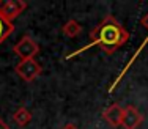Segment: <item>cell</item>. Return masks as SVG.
<instances>
[{
  "label": "cell",
  "mask_w": 148,
  "mask_h": 129,
  "mask_svg": "<svg viewBox=\"0 0 148 129\" xmlns=\"http://www.w3.org/2000/svg\"><path fill=\"white\" fill-rule=\"evenodd\" d=\"M145 117L140 110H137V107L134 106H126L125 107V113H123V121H121V128L125 129H137L140 124L143 123Z\"/></svg>",
  "instance_id": "obj_6"
},
{
  "label": "cell",
  "mask_w": 148,
  "mask_h": 129,
  "mask_svg": "<svg viewBox=\"0 0 148 129\" xmlns=\"http://www.w3.org/2000/svg\"><path fill=\"white\" fill-rule=\"evenodd\" d=\"M0 129H10V126L5 123V120H3V118H0Z\"/></svg>",
  "instance_id": "obj_11"
},
{
  "label": "cell",
  "mask_w": 148,
  "mask_h": 129,
  "mask_svg": "<svg viewBox=\"0 0 148 129\" xmlns=\"http://www.w3.org/2000/svg\"><path fill=\"white\" fill-rule=\"evenodd\" d=\"M13 121H14L17 126H21V128L27 126V124L32 121V112L27 109V107H24V106L17 107L16 112L13 113Z\"/></svg>",
  "instance_id": "obj_8"
},
{
  "label": "cell",
  "mask_w": 148,
  "mask_h": 129,
  "mask_svg": "<svg viewBox=\"0 0 148 129\" xmlns=\"http://www.w3.org/2000/svg\"><path fill=\"white\" fill-rule=\"evenodd\" d=\"M128 40H129V32L118 22L117 17L107 14L90 32V43L87 46L80 47L79 51H74L69 55H66V60H71V58L77 57V55H80L82 52L88 51L91 47H99L106 55H112L121 46H125V43H128Z\"/></svg>",
  "instance_id": "obj_1"
},
{
  "label": "cell",
  "mask_w": 148,
  "mask_h": 129,
  "mask_svg": "<svg viewBox=\"0 0 148 129\" xmlns=\"http://www.w3.org/2000/svg\"><path fill=\"white\" fill-rule=\"evenodd\" d=\"M13 52H14L21 60L35 58L40 54V44H38L30 35H25V36L21 38L14 46H13Z\"/></svg>",
  "instance_id": "obj_3"
},
{
  "label": "cell",
  "mask_w": 148,
  "mask_h": 129,
  "mask_svg": "<svg viewBox=\"0 0 148 129\" xmlns=\"http://www.w3.org/2000/svg\"><path fill=\"white\" fill-rule=\"evenodd\" d=\"M27 2L24 0H0V14L6 20L13 22L27 10Z\"/></svg>",
  "instance_id": "obj_5"
},
{
  "label": "cell",
  "mask_w": 148,
  "mask_h": 129,
  "mask_svg": "<svg viewBox=\"0 0 148 129\" xmlns=\"http://www.w3.org/2000/svg\"><path fill=\"white\" fill-rule=\"evenodd\" d=\"M123 113H125V109L118 102H114L103 110V118L110 128H120L123 121Z\"/></svg>",
  "instance_id": "obj_7"
},
{
  "label": "cell",
  "mask_w": 148,
  "mask_h": 129,
  "mask_svg": "<svg viewBox=\"0 0 148 129\" xmlns=\"http://www.w3.org/2000/svg\"><path fill=\"white\" fill-rule=\"evenodd\" d=\"M14 71L24 82L30 83V82H33L36 77L41 76V72H43V66L38 63L35 58H29V60H21L19 63H16Z\"/></svg>",
  "instance_id": "obj_2"
},
{
  "label": "cell",
  "mask_w": 148,
  "mask_h": 129,
  "mask_svg": "<svg viewBox=\"0 0 148 129\" xmlns=\"http://www.w3.org/2000/svg\"><path fill=\"white\" fill-rule=\"evenodd\" d=\"M14 29H16L14 24L10 22V20H6L5 17L0 14V46L8 40L10 35L14 33Z\"/></svg>",
  "instance_id": "obj_10"
},
{
  "label": "cell",
  "mask_w": 148,
  "mask_h": 129,
  "mask_svg": "<svg viewBox=\"0 0 148 129\" xmlns=\"http://www.w3.org/2000/svg\"><path fill=\"white\" fill-rule=\"evenodd\" d=\"M140 25H142L143 29H147V30H148V13H147V14L142 17V19H140ZM147 44H148V35H147V38H145V40H143V43H142V44H140V46H139V49H137V51L134 52V55H132L131 58H129V61H128V63H126L125 66H123V69H121V71H120V74L117 76V79H115V81L110 83V87H109V93H112V91H114L115 88H117V85H118L120 82H121V79L125 77V74H126V72H128L129 69H131V66H132L134 63H136L137 57H139V55H140V54H142V52H143V49L147 47Z\"/></svg>",
  "instance_id": "obj_4"
},
{
  "label": "cell",
  "mask_w": 148,
  "mask_h": 129,
  "mask_svg": "<svg viewBox=\"0 0 148 129\" xmlns=\"http://www.w3.org/2000/svg\"><path fill=\"white\" fill-rule=\"evenodd\" d=\"M62 33L68 38H76L77 35L82 33V25L76 19H69L62 25Z\"/></svg>",
  "instance_id": "obj_9"
},
{
  "label": "cell",
  "mask_w": 148,
  "mask_h": 129,
  "mask_svg": "<svg viewBox=\"0 0 148 129\" xmlns=\"http://www.w3.org/2000/svg\"><path fill=\"white\" fill-rule=\"evenodd\" d=\"M62 129H79V128H77L76 124H73V123H68V124H65Z\"/></svg>",
  "instance_id": "obj_12"
}]
</instances>
